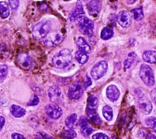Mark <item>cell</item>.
<instances>
[{
	"instance_id": "1",
	"label": "cell",
	"mask_w": 156,
	"mask_h": 139,
	"mask_svg": "<svg viewBox=\"0 0 156 139\" xmlns=\"http://www.w3.org/2000/svg\"><path fill=\"white\" fill-rule=\"evenodd\" d=\"M72 59L71 51L68 48H63L53 56L52 64L55 68L63 69L70 64Z\"/></svg>"
},
{
	"instance_id": "2",
	"label": "cell",
	"mask_w": 156,
	"mask_h": 139,
	"mask_svg": "<svg viewBox=\"0 0 156 139\" xmlns=\"http://www.w3.org/2000/svg\"><path fill=\"white\" fill-rule=\"evenodd\" d=\"M51 22L49 20H43L37 23L32 29L33 37L38 40L44 39L51 31Z\"/></svg>"
},
{
	"instance_id": "3",
	"label": "cell",
	"mask_w": 156,
	"mask_h": 139,
	"mask_svg": "<svg viewBox=\"0 0 156 139\" xmlns=\"http://www.w3.org/2000/svg\"><path fill=\"white\" fill-rule=\"evenodd\" d=\"M77 20V26L80 32L90 37H92L94 29L93 21L84 15L80 16Z\"/></svg>"
},
{
	"instance_id": "4",
	"label": "cell",
	"mask_w": 156,
	"mask_h": 139,
	"mask_svg": "<svg viewBox=\"0 0 156 139\" xmlns=\"http://www.w3.org/2000/svg\"><path fill=\"white\" fill-rule=\"evenodd\" d=\"M139 76L143 83L147 86H152L155 83L154 74L151 67L146 64H142L139 70Z\"/></svg>"
},
{
	"instance_id": "5",
	"label": "cell",
	"mask_w": 156,
	"mask_h": 139,
	"mask_svg": "<svg viewBox=\"0 0 156 139\" xmlns=\"http://www.w3.org/2000/svg\"><path fill=\"white\" fill-rule=\"evenodd\" d=\"M63 39L64 34L61 31H52L43 39V43L48 47H52L60 43Z\"/></svg>"
},
{
	"instance_id": "6",
	"label": "cell",
	"mask_w": 156,
	"mask_h": 139,
	"mask_svg": "<svg viewBox=\"0 0 156 139\" xmlns=\"http://www.w3.org/2000/svg\"><path fill=\"white\" fill-rule=\"evenodd\" d=\"M108 69V63L104 60H101L96 63L91 68V77L94 80H98L102 78L107 72Z\"/></svg>"
},
{
	"instance_id": "7",
	"label": "cell",
	"mask_w": 156,
	"mask_h": 139,
	"mask_svg": "<svg viewBox=\"0 0 156 139\" xmlns=\"http://www.w3.org/2000/svg\"><path fill=\"white\" fill-rule=\"evenodd\" d=\"M16 62L18 66L25 70H30L34 66V61L28 53L21 51L16 57Z\"/></svg>"
},
{
	"instance_id": "8",
	"label": "cell",
	"mask_w": 156,
	"mask_h": 139,
	"mask_svg": "<svg viewBox=\"0 0 156 139\" xmlns=\"http://www.w3.org/2000/svg\"><path fill=\"white\" fill-rule=\"evenodd\" d=\"M83 94V88L79 82H76L72 84L68 91V96L71 100H77L80 99Z\"/></svg>"
},
{
	"instance_id": "9",
	"label": "cell",
	"mask_w": 156,
	"mask_h": 139,
	"mask_svg": "<svg viewBox=\"0 0 156 139\" xmlns=\"http://www.w3.org/2000/svg\"><path fill=\"white\" fill-rule=\"evenodd\" d=\"M116 21L121 26L127 28L132 24V15L127 10L120 11L116 16Z\"/></svg>"
},
{
	"instance_id": "10",
	"label": "cell",
	"mask_w": 156,
	"mask_h": 139,
	"mask_svg": "<svg viewBox=\"0 0 156 139\" xmlns=\"http://www.w3.org/2000/svg\"><path fill=\"white\" fill-rule=\"evenodd\" d=\"M46 115L51 119H57L62 115V108L55 103H50L46 105L45 108Z\"/></svg>"
},
{
	"instance_id": "11",
	"label": "cell",
	"mask_w": 156,
	"mask_h": 139,
	"mask_svg": "<svg viewBox=\"0 0 156 139\" xmlns=\"http://www.w3.org/2000/svg\"><path fill=\"white\" fill-rule=\"evenodd\" d=\"M138 105L141 111L144 115L150 114L152 110V104L144 94L138 97Z\"/></svg>"
},
{
	"instance_id": "12",
	"label": "cell",
	"mask_w": 156,
	"mask_h": 139,
	"mask_svg": "<svg viewBox=\"0 0 156 139\" xmlns=\"http://www.w3.org/2000/svg\"><path fill=\"white\" fill-rule=\"evenodd\" d=\"M105 94L107 99L112 102L116 101L120 96L119 89L115 85H110L108 86L106 88Z\"/></svg>"
},
{
	"instance_id": "13",
	"label": "cell",
	"mask_w": 156,
	"mask_h": 139,
	"mask_svg": "<svg viewBox=\"0 0 156 139\" xmlns=\"http://www.w3.org/2000/svg\"><path fill=\"white\" fill-rule=\"evenodd\" d=\"M87 8L90 15L97 16L101 9V4L99 1H90L87 5Z\"/></svg>"
},
{
	"instance_id": "14",
	"label": "cell",
	"mask_w": 156,
	"mask_h": 139,
	"mask_svg": "<svg viewBox=\"0 0 156 139\" xmlns=\"http://www.w3.org/2000/svg\"><path fill=\"white\" fill-rule=\"evenodd\" d=\"M62 91L60 88L56 85H53L49 87L48 89V96L50 101L53 103L57 102L61 97Z\"/></svg>"
},
{
	"instance_id": "15",
	"label": "cell",
	"mask_w": 156,
	"mask_h": 139,
	"mask_svg": "<svg viewBox=\"0 0 156 139\" xmlns=\"http://www.w3.org/2000/svg\"><path fill=\"white\" fill-rule=\"evenodd\" d=\"M84 14H85V12L81 2L77 1L76 7L70 12L69 15V20L72 22H74L80 16L83 15Z\"/></svg>"
},
{
	"instance_id": "16",
	"label": "cell",
	"mask_w": 156,
	"mask_h": 139,
	"mask_svg": "<svg viewBox=\"0 0 156 139\" xmlns=\"http://www.w3.org/2000/svg\"><path fill=\"white\" fill-rule=\"evenodd\" d=\"M10 111L11 115L15 118H21L24 116L26 113L24 108L16 104H12L10 106Z\"/></svg>"
},
{
	"instance_id": "17",
	"label": "cell",
	"mask_w": 156,
	"mask_h": 139,
	"mask_svg": "<svg viewBox=\"0 0 156 139\" xmlns=\"http://www.w3.org/2000/svg\"><path fill=\"white\" fill-rule=\"evenodd\" d=\"M87 118H88V121L91 122L92 124L99 126L102 123V119L97 113L96 111H89L86 110Z\"/></svg>"
},
{
	"instance_id": "18",
	"label": "cell",
	"mask_w": 156,
	"mask_h": 139,
	"mask_svg": "<svg viewBox=\"0 0 156 139\" xmlns=\"http://www.w3.org/2000/svg\"><path fill=\"white\" fill-rule=\"evenodd\" d=\"M77 45L79 50L88 54L91 51V48L86 40L82 37H79L77 39Z\"/></svg>"
},
{
	"instance_id": "19",
	"label": "cell",
	"mask_w": 156,
	"mask_h": 139,
	"mask_svg": "<svg viewBox=\"0 0 156 139\" xmlns=\"http://www.w3.org/2000/svg\"><path fill=\"white\" fill-rule=\"evenodd\" d=\"M142 58L144 61L150 64L156 63V51L147 50L142 54Z\"/></svg>"
},
{
	"instance_id": "20",
	"label": "cell",
	"mask_w": 156,
	"mask_h": 139,
	"mask_svg": "<svg viewBox=\"0 0 156 139\" xmlns=\"http://www.w3.org/2000/svg\"><path fill=\"white\" fill-rule=\"evenodd\" d=\"M98 103L99 100L96 97L94 96H90L87 100V106L86 110L96 111L98 106Z\"/></svg>"
},
{
	"instance_id": "21",
	"label": "cell",
	"mask_w": 156,
	"mask_h": 139,
	"mask_svg": "<svg viewBox=\"0 0 156 139\" xmlns=\"http://www.w3.org/2000/svg\"><path fill=\"white\" fill-rule=\"evenodd\" d=\"M114 35V31L112 27L105 26L102 28L101 31V38L103 40H108Z\"/></svg>"
},
{
	"instance_id": "22",
	"label": "cell",
	"mask_w": 156,
	"mask_h": 139,
	"mask_svg": "<svg viewBox=\"0 0 156 139\" xmlns=\"http://www.w3.org/2000/svg\"><path fill=\"white\" fill-rule=\"evenodd\" d=\"M10 14L9 4L5 1H0V17L2 18H6Z\"/></svg>"
},
{
	"instance_id": "23",
	"label": "cell",
	"mask_w": 156,
	"mask_h": 139,
	"mask_svg": "<svg viewBox=\"0 0 156 139\" xmlns=\"http://www.w3.org/2000/svg\"><path fill=\"white\" fill-rule=\"evenodd\" d=\"M77 116L76 113H72L69 115L65 119V124L69 129H73L76 124Z\"/></svg>"
},
{
	"instance_id": "24",
	"label": "cell",
	"mask_w": 156,
	"mask_h": 139,
	"mask_svg": "<svg viewBox=\"0 0 156 139\" xmlns=\"http://www.w3.org/2000/svg\"><path fill=\"white\" fill-rule=\"evenodd\" d=\"M136 57V54L134 51H131L128 54L127 58L124 62V67L126 69H129L133 64Z\"/></svg>"
},
{
	"instance_id": "25",
	"label": "cell",
	"mask_w": 156,
	"mask_h": 139,
	"mask_svg": "<svg viewBox=\"0 0 156 139\" xmlns=\"http://www.w3.org/2000/svg\"><path fill=\"white\" fill-rule=\"evenodd\" d=\"M75 58L79 64H83L87 62L88 59V55L85 53L78 50L75 54Z\"/></svg>"
},
{
	"instance_id": "26",
	"label": "cell",
	"mask_w": 156,
	"mask_h": 139,
	"mask_svg": "<svg viewBox=\"0 0 156 139\" xmlns=\"http://www.w3.org/2000/svg\"><path fill=\"white\" fill-rule=\"evenodd\" d=\"M102 115L104 118L108 121H110L113 119V110L112 108L108 105H105L102 108Z\"/></svg>"
},
{
	"instance_id": "27",
	"label": "cell",
	"mask_w": 156,
	"mask_h": 139,
	"mask_svg": "<svg viewBox=\"0 0 156 139\" xmlns=\"http://www.w3.org/2000/svg\"><path fill=\"white\" fill-rule=\"evenodd\" d=\"M131 13H132L134 19L136 21H140L144 17L143 9L141 6L132 9L131 10Z\"/></svg>"
},
{
	"instance_id": "28",
	"label": "cell",
	"mask_w": 156,
	"mask_h": 139,
	"mask_svg": "<svg viewBox=\"0 0 156 139\" xmlns=\"http://www.w3.org/2000/svg\"><path fill=\"white\" fill-rule=\"evenodd\" d=\"M76 136V132L71 129L64 130L61 133V137L63 139H74Z\"/></svg>"
},
{
	"instance_id": "29",
	"label": "cell",
	"mask_w": 156,
	"mask_h": 139,
	"mask_svg": "<svg viewBox=\"0 0 156 139\" xmlns=\"http://www.w3.org/2000/svg\"><path fill=\"white\" fill-rule=\"evenodd\" d=\"M8 73V67L5 64H0V83H2L6 78Z\"/></svg>"
},
{
	"instance_id": "30",
	"label": "cell",
	"mask_w": 156,
	"mask_h": 139,
	"mask_svg": "<svg viewBox=\"0 0 156 139\" xmlns=\"http://www.w3.org/2000/svg\"><path fill=\"white\" fill-rule=\"evenodd\" d=\"M145 122L147 127L151 128L156 132V117L150 116L146 119Z\"/></svg>"
},
{
	"instance_id": "31",
	"label": "cell",
	"mask_w": 156,
	"mask_h": 139,
	"mask_svg": "<svg viewBox=\"0 0 156 139\" xmlns=\"http://www.w3.org/2000/svg\"><path fill=\"white\" fill-rule=\"evenodd\" d=\"M93 131H94L93 129L91 127H90L88 126L81 128V129H80V132H81L82 135L86 137L90 135L93 132Z\"/></svg>"
},
{
	"instance_id": "32",
	"label": "cell",
	"mask_w": 156,
	"mask_h": 139,
	"mask_svg": "<svg viewBox=\"0 0 156 139\" xmlns=\"http://www.w3.org/2000/svg\"><path fill=\"white\" fill-rule=\"evenodd\" d=\"M36 139H55L51 135L42 132H37L36 134Z\"/></svg>"
},
{
	"instance_id": "33",
	"label": "cell",
	"mask_w": 156,
	"mask_h": 139,
	"mask_svg": "<svg viewBox=\"0 0 156 139\" xmlns=\"http://www.w3.org/2000/svg\"><path fill=\"white\" fill-rule=\"evenodd\" d=\"M88 124H89V121L87 117L82 116L80 118L79 124L81 128L88 126Z\"/></svg>"
},
{
	"instance_id": "34",
	"label": "cell",
	"mask_w": 156,
	"mask_h": 139,
	"mask_svg": "<svg viewBox=\"0 0 156 139\" xmlns=\"http://www.w3.org/2000/svg\"><path fill=\"white\" fill-rule=\"evenodd\" d=\"M92 138L93 139H109L108 137L106 134L102 132H98L93 134L92 135Z\"/></svg>"
},
{
	"instance_id": "35",
	"label": "cell",
	"mask_w": 156,
	"mask_h": 139,
	"mask_svg": "<svg viewBox=\"0 0 156 139\" xmlns=\"http://www.w3.org/2000/svg\"><path fill=\"white\" fill-rule=\"evenodd\" d=\"M40 99L39 97L37 96H34L33 98L31 99V100L27 103L28 106H35L39 103Z\"/></svg>"
},
{
	"instance_id": "36",
	"label": "cell",
	"mask_w": 156,
	"mask_h": 139,
	"mask_svg": "<svg viewBox=\"0 0 156 139\" xmlns=\"http://www.w3.org/2000/svg\"><path fill=\"white\" fill-rule=\"evenodd\" d=\"M20 5V2L18 0H13V1H9V6L13 9L16 10L18 8Z\"/></svg>"
},
{
	"instance_id": "37",
	"label": "cell",
	"mask_w": 156,
	"mask_h": 139,
	"mask_svg": "<svg viewBox=\"0 0 156 139\" xmlns=\"http://www.w3.org/2000/svg\"><path fill=\"white\" fill-rule=\"evenodd\" d=\"M91 85H92V80L91 78L88 75H87L85 77V80L83 81V87L85 89H87L88 87H89Z\"/></svg>"
},
{
	"instance_id": "38",
	"label": "cell",
	"mask_w": 156,
	"mask_h": 139,
	"mask_svg": "<svg viewBox=\"0 0 156 139\" xmlns=\"http://www.w3.org/2000/svg\"><path fill=\"white\" fill-rule=\"evenodd\" d=\"M12 138L13 139H26V138L21 133L14 132L12 134Z\"/></svg>"
},
{
	"instance_id": "39",
	"label": "cell",
	"mask_w": 156,
	"mask_h": 139,
	"mask_svg": "<svg viewBox=\"0 0 156 139\" xmlns=\"http://www.w3.org/2000/svg\"><path fill=\"white\" fill-rule=\"evenodd\" d=\"M151 97L152 101L156 104V88L153 89L151 92Z\"/></svg>"
},
{
	"instance_id": "40",
	"label": "cell",
	"mask_w": 156,
	"mask_h": 139,
	"mask_svg": "<svg viewBox=\"0 0 156 139\" xmlns=\"http://www.w3.org/2000/svg\"><path fill=\"white\" fill-rule=\"evenodd\" d=\"M5 119L4 117L0 116V133L5 124Z\"/></svg>"
},
{
	"instance_id": "41",
	"label": "cell",
	"mask_w": 156,
	"mask_h": 139,
	"mask_svg": "<svg viewBox=\"0 0 156 139\" xmlns=\"http://www.w3.org/2000/svg\"><path fill=\"white\" fill-rule=\"evenodd\" d=\"M146 139H156V135H155L152 133H150V134L147 135Z\"/></svg>"
},
{
	"instance_id": "42",
	"label": "cell",
	"mask_w": 156,
	"mask_h": 139,
	"mask_svg": "<svg viewBox=\"0 0 156 139\" xmlns=\"http://www.w3.org/2000/svg\"><path fill=\"white\" fill-rule=\"evenodd\" d=\"M127 2H129L128 4H133V3L135 2H136V1H135V0H134V1H127Z\"/></svg>"
},
{
	"instance_id": "43",
	"label": "cell",
	"mask_w": 156,
	"mask_h": 139,
	"mask_svg": "<svg viewBox=\"0 0 156 139\" xmlns=\"http://www.w3.org/2000/svg\"><path fill=\"white\" fill-rule=\"evenodd\" d=\"M112 139H116V138L115 137H112Z\"/></svg>"
}]
</instances>
